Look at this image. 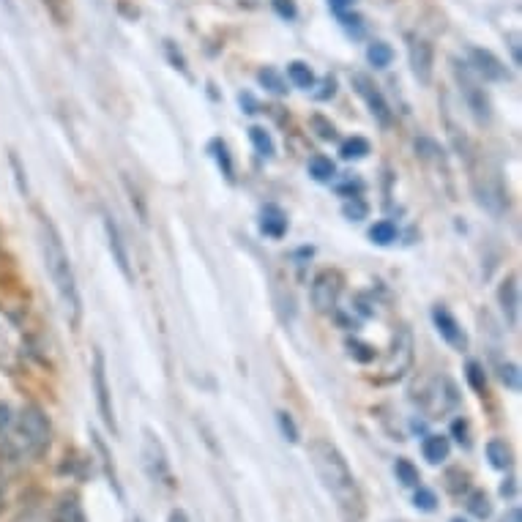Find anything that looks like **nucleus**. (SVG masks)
<instances>
[{"instance_id": "obj_1", "label": "nucleus", "mask_w": 522, "mask_h": 522, "mask_svg": "<svg viewBox=\"0 0 522 522\" xmlns=\"http://www.w3.org/2000/svg\"><path fill=\"white\" fill-rule=\"evenodd\" d=\"M309 462L318 473L320 484L337 501L339 509L350 517H361L364 514V495H361L359 482L350 471L345 454L326 438H315L309 443Z\"/></svg>"}, {"instance_id": "obj_2", "label": "nucleus", "mask_w": 522, "mask_h": 522, "mask_svg": "<svg viewBox=\"0 0 522 522\" xmlns=\"http://www.w3.org/2000/svg\"><path fill=\"white\" fill-rule=\"evenodd\" d=\"M39 246L41 257H44V268H47V274H50L55 293L61 298L66 320H69V326L77 328L82 318V298L80 290H77V279H74L72 260H69V252H66V246H63L58 227L52 225L50 216L44 214L39 216Z\"/></svg>"}, {"instance_id": "obj_3", "label": "nucleus", "mask_w": 522, "mask_h": 522, "mask_svg": "<svg viewBox=\"0 0 522 522\" xmlns=\"http://www.w3.org/2000/svg\"><path fill=\"white\" fill-rule=\"evenodd\" d=\"M50 446V421L39 408H22L0 432V454L9 462H28Z\"/></svg>"}, {"instance_id": "obj_4", "label": "nucleus", "mask_w": 522, "mask_h": 522, "mask_svg": "<svg viewBox=\"0 0 522 522\" xmlns=\"http://www.w3.org/2000/svg\"><path fill=\"white\" fill-rule=\"evenodd\" d=\"M473 192L482 208H487L492 216H501L509 208V195L503 189L498 167L482 162V167H473Z\"/></svg>"}, {"instance_id": "obj_5", "label": "nucleus", "mask_w": 522, "mask_h": 522, "mask_svg": "<svg viewBox=\"0 0 522 522\" xmlns=\"http://www.w3.org/2000/svg\"><path fill=\"white\" fill-rule=\"evenodd\" d=\"M140 465H143V473L151 479V482L173 487L170 454H167V449H164L162 438H159L151 427H145L143 430V441H140Z\"/></svg>"}, {"instance_id": "obj_6", "label": "nucleus", "mask_w": 522, "mask_h": 522, "mask_svg": "<svg viewBox=\"0 0 522 522\" xmlns=\"http://www.w3.org/2000/svg\"><path fill=\"white\" fill-rule=\"evenodd\" d=\"M28 359V342L17 320L0 309V367L20 369Z\"/></svg>"}, {"instance_id": "obj_7", "label": "nucleus", "mask_w": 522, "mask_h": 522, "mask_svg": "<svg viewBox=\"0 0 522 522\" xmlns=\"http://www.w3.org/2000/svg\"><path fill=\"white\" fill-rule=\"evenodd\" d=\"M421 410L430 416V419H441L449 410H454L460 405V394H457V386L451 383L449 378H432L421 386L419 397Z\"/></svg>"}, {"instance_id": "obj_8", "label": "nucleus", "mask_w": 522, "mask_h": 522, "mask_svg": "<svg viewBox=\"0 0 522 522\" xmlns=\"http://www.w3.org/2000/svg\"><path fill=\"white\" fill-rule=\"evenodd\" d=\"M93 391H96V408H99V416H102L104 427L118 435V419H115L113 408V394H110V383H107V361H104V353L99 348L93 350Z\"/></svg>"}, {"instance_id": "obj_9", "label": "nucleus", "mask_w": 522, "mask_h": 522, "mask_svg": "<svg viewBox=\"0 0 522 522\" xmlns=\"http://www.w3.org/2000/svg\"><path fill=\"white\" fill-rule=\"evenodd\" d=\"M342 274L334 271V268H323L312 279V287H309V298H312V307L318 309L320 315H328L337 309L339 293H342Z\"/></svg>"}, {"instance_id": "obj_10", "label": "nucleus", "mask_w": 522, "mask_h": 522, "mask_svg": "<svg viewBox=\"0 0 522 522\" xmlns=\"http://www.w3.org/2000/svg\"><path fill=\"white\" fill-rule=\"evenodd\" d=\"M413 364V337H410L408 328H397L394 342L383 367H380V380H400Z\"/></svg>"}, {"instance_id": "obj_11", "label": "nucleus", "mask_w": 522, "mask_h": 522, "mask_svg": "<svg viewBox=\"0 0 522 522\" xmlns=\"http://www.w3.org/2000/svg\"><path fill=\"white\" fill-rule=\"evenodd\" d=\"M454 72H457V80H460V85H462L465 104L471 107V113L476 115V121L490 123L492 104H490V99H487V93H484L482 85L476 82V74H473L468 66H462V63L454 66Z\"/></svg>"}, {"instance_id": "obj_12", "label": "nucleus", "mask_w": 522, "mask_h": 522, "mask_svg": "<svg viewBox=\"0 0 522 522\" xmlns=\"http://www.w3.org/2000/svg\"><path fill=\"white\" fill-rule=\"evenodd\" d=\"M350 82H353V88H356V93H359L361 99L367 102L372 118H375V121H378L383 129H389V126H391V110H389V102H386V96L380 93L378 85L369 80L364 72L353 74V77H350Z\"/></svg>"}, {"instance_id": "obj_13", "label": "nucleus", "mask_w": 522, "mask_h": 522, "mask_svg": "<svg viewBox=\"0 0 522 522\" xmlns=\"http://www.w3.org/2000/svg\"><path fill=\"white\" fill-rule=\"evenodd\" d=\"M468 58H471V72L476 77H482L487 82H506L509 80V72L498 55H492L490 50H482V47H471L468 50Z\"/></svg>"}, {"instance_id": "obj_14", "label": "nucleus", "mask_w": 522, "mask_h": 522, "mask_svg": "<svg viewBox=\"0 0 522 522\" xmlns=\"http://www.w3.org/2000/svg\"><path fill=\"white\" fill-rule=\"evenodd\" d=\"M432 320H435V328H438V334H441L446 342H449L454 350H468V334H465V328L460 326V320L451 315L449 309L438 304V307L432 309Z\"/></svg>"}, {"instance_id": "obj_15", "label": "nucleus", "mask_w": 522, "mask_h": 522, "mask_svg": "<svg viewBox=\"0 0 522 522\" xmlns=\"http://www.w3.org/2000/svg\"><path fill=\"white\" fill-rule=\"evenodd\" d=\"M410 66H413V74L421 85H430L432 82V66H435V52H432V44L427 39H410Z\"/></svg>"}, {"instance_id": "obj_16", "label": "nucleus", "mask_w": 522, "mask_h": 522, "mask_svg": "<svg viewBox=\"0 0 522 522\" xmlns=\"http://www.w3.org/2000/svg\"><path fill=\"white\" fill-rule=\"evenodd\" d=\"M498 301H501L506 323L512 328H517V323H520V277H517V274L503 279L501 290H498Z\"/></svg>"}, {"instance_id": "obj_17", "label": "nucleus", "mask_w": 522, "mask_h": 522, "mask_svg": "<svg viewBox=\"0 0 522 522\" xmlns=\"http://www.w3.org/2000/svg\"><path fill=\"white\" fill-rule=\"evenodd\" d=\"M104 233H107L110 252H113L115 263H118V268H121V274L132 282L134 274H132V263H129V252H126V246H123L121 230H118V225H115L113 216H104Z\"/></svg>"}, {"instance_id": "obj_18", "label": "nucleus", "mask_w": 522, "mask_h": 522, "mask_svg": "<svg viewBox=\"0 0 522 522\" xmlns=\"http://www.w3.org/2000/svg\"><path fill=\"white\" fill-rule=\"evenodd\" d=\"M421 454H424V460L430 462V465H441V462L449 460L451 441L446 435H427L421 441Z\"/></svg>"}, {"instance_id": "obj_19", "label": "nucleus", "mask_w": 522, "mask_h": 522, "mask_svg": "<svg viewBox=\"0 0 522 522\" xmlns=\"http://www.w3.org/2000/svg\"><path fill=\"white\" fill-rule=\"evenodd\" d=\"M260 230L271 238H282L287 233V216L279 205H266L260 216Z\"/></svg>"}, {"instance_id": "obj_20", "label": "nucleus", "mask_w": 522, "mask_h": 522, "mask_svg": "<svg viewBox=\"0 0 522 522\" xmlns=\"http://www.w3.org/2000/svg\"><path fill=\"white\" fill-rule=\"evenodd\" d=\"M487 460L495 471H509L514 465V451L512 446L501 438H495V441L487 443Z\"/></svg>"}, {"instance_id": "obj_21", "label": "nucleus", "mask_w": 522, "mask_h": 522, "mask_svg": "<svg viewBox=\"0 0 522 522\" xmlns=\"http://www.w3.org/2000/svg\"><path fill=\"white\" fill-rule=\"evenodd\" d=\"M465 509H468V514H473L476 520H490V517H492V498L484 490L468 492Z\"/></svg>"}, {"instance_id": "obj_22", "label": "nucleus", "mask_w": 522, "mask_h": 522, "mask_svg": "<svg viewBox=\"0 0 522 522\" xmlns=\"http://www.w3.org/2000/svg\"><path fill=\"white\" fill-rule=\"evenodd\" d=\"M55 522H88L85 512H82L80 501L74 495H63L58 509H55Z\"/></svg>"}, {"instance_id": "obj_23", "label": "nucleus", "mask_w": 522, "mask_h": 522, "mask_svg": "<svg viewBox=\"0 0 522 522\" xmlns=\"http://www.w3.org/2000/svg\"><path fill=\"white\" fill-rule=\"evenodd\" d=\"M394 476H397V482H400L402 487H410V490H416V487L421 484L419 468H416L410 460H405V457H400L397 465H394Z\"/></svg>"}, {"instance_id": "obj_24", "label": "nucleus", "mask_w": 522, "mask_h": 522, "mask_svg": "<svg viewBox=\"0 0 522 522\" xmlns=\"http://www.w3.org/2000/svg\"><path fill=\"white\" fill-rule=\"evenodd\" d=\"M309 175H312L318 184H328V181L337 175V167H334V162H331L328 156H312V159H309Z\"/></svg>"}, {"instance_id": "obj_25", "label": "nucleus", "mask_w": 522, "mask_h": 522, "mask_svg": "<svg viewBox=\"0 0 522 522\" xmlns=\"http://www.w3.org/2000/svg\"><path fill=\"white\" fill-rule=\"evenodd\" d=\"M287 77H290V82H293L296 88H304V91L315 88V74H312V69H309L307 63H290V66H287Z\"/></svg>"}, {"instance_id": "obj_26", "label": "nucleus", "mask_w": 522, "mask_h": 522, "mask_svg": "<svg viewBox=\"0 0 522 522\" xmlns=\"http://www.w3.org/2000/svg\"><path fill=\"white\" fill-rule=\"evenodd\" d=\"M367 58L375 69H386V66L394 61V50H391L386 41H372L367 50Z\"/></svg>"}, {"instance_id": "obj_27", "label": "nucleus", "mask_w": 522, "mask_h": 522, "mask_svg": "<svg viewBox=\"0 0 522 522\" xmlns=\"http://www.w3.org/2000/svg\"><path fill=\"white\" fill-rule=\"evenodd\" d=\"M41 6L50 11V17L58 25H69L72 22V0H41Z\"/></svg>"}, {"instance_id": "obj_28", "label": "nucleus", "mask_w": 522, "mask_h": 522, "mask_svg": "<svg viewBox=\"0 0 522 522\" xmlns=\"http://www.w3.org/2000/svg\"><path fill=\"white\" fill-rule=\"evenodd\" d=\"M249 140H252V145H255V151L260 156H274V140H271V134L263 129V126H252L249 129Z\"/></svg>"}, {"instance_id": "obj_29", "label": "nucleus", "mask_w": 522, "mask_h": 522, "mask_svg": "<svg viewBox=\"0 0 522 522\" xmlns=\"http://www.w3.org/2000/svg\"><path fill=\"white\" fill-rule=\"evenodd\" d=\"M208 151L214 154L216 164L222 167V173H225L227 181H233V159H230V151H227V145L222 143V140H211Z\"/></svg>"}, {"instance_id": "obj_30", "label": "nucleus", "mask_w": 522, "mask_h": 522, "mask_svg": "<svg viewBox=\"0 0 522 522\" xmlns=\"http://www.w3.org/2000/svg\"><path fill=\"white\" fill-rule=\"evenodd\" d=\"M369 238L375 241L378 246H389L397 241V227L391 225L389 219H383V222H375L372 230H369Z\"/></svg>"}, {"instance_id": "obj_31", "label": "nucleus", "mask_w": 522, "mask_h": 522, "mask_svg": "<svg viewBox=\"0 0 522 522\" xmlns=\"http://www.w3.org/2000/svg\"><path fill=\"white\" fill-rule=\"evenodd\" d=\"M257 80H260V85H263L266 91L277 93V96L287 93L285 80H282L277 69H271V66H266V69H260V72H257Z\"/></svg>"}, {"instance_id": "obj_32", "label": "nucleus", "mask_w": 522, "mask_h": 522, "mask_svg": "<svg viewBox=\"0 0 522 522\" xmlns=\"http://www.w3.org/2000/svg\"><path fill=\"white\" fill-rule=\"evenodd\" d=\"M93 443H96V449L102 451V462H104V473H107V479H110V484H113V490L121 495V484H118V476H115V465H113V457H110V449H107V443L93 432L91 435Z\"/></svg>"}, {"instance_id": "obj_33", "label": "nucleus", "mask_w": 522, "mask_h": 522, "mask_svg": "<svg viewBox=\"0 0 522 522\" xmlns=\"http://www.w3.org/2000/svg\"><path fill=\"white\" fill-rule=\"evenodd\" d=\"M339 154H342V159H348V162L350 159H364L369 154V143L364 137H350V140L342 143Z\"/></svg>"}, {"instance_id": "obj_34", "label": "nucleus", "mask_w": 522, "mask_h": 522, "mask_svg": "<svg viewBox=\"0 0 522 522\" xmlns=\"http://www.w3.org/2000/svg\"><path fill=\"white\" fill-rule=\"evenodd\" d=\"M342 214H345V219H350V222H361V219H367L369 205L364 203L359 195L348 197L345 205H342Z\"/></svg>"}, {"instance_id": "obj_35", "label": "nucleus", "mask_w": 522, "mask_h": 522, "mask_svg": "<svg viewBox=\"0 0 522 522\" xmlns=\"http://www.w3.org/2000/svg\"><path fill=\"white\" fill-rule=\"evenodd\" d=\"M468 482H471V476L462 471V468H451V471L446 473V490H449L451 495H462V492L468 490Z\"/></svg>"}, {"instance_id": "obj_36", "label": "nucleus", "mask_w": 522, "mask_h": 522, "mask_svg": "<svg viewBox=\"0 0 522 522\" xmlns=\"http://www.w3.org/2000/svg\"><path fill=\"white\" fill-rule=\"evenodd\" d=\"M413 506L421 509V512H435L438 509V495L430 490V487H416V495H413Z\"/></svg>"}, {"instance_id": "obj_37", "label": "nucleus", "mask_w": 522, "mask_h": 522, "mask_svg": "<svg viewBox=\"0 0 522 522\" xmlns=\"http://www.w3.org/2000/svg\"><path fill=\"white\" fill-rule=\"evenodd\" d=\"M277 421H279V430H282V435H285V441L298 443V427L296 421H293V416H290L287 410H279Z\"/></svg>"}, {"instance_id": "obj_38", "label": "nucleus", "mask_w": 522, "mask_h": 522, "mask_svg": "<svg viewBox=\"0 0 522 522\" xmlns=\"http://www.w3.org/2000/svg\"><path fill=\"white\" fill-rule=\"evenodd\" d=\"M468 383L473 386V391H479V394H484L487 391V378H484V369L476 364V361H471L468 364Z\"/></svg>"}, {"instance_id": "obj_39", "label": "nucleus", "mask_w": 522, "mask_h": 522, "mask_svg": "<svg viewBox=\"0 0 522 522\" xmlns=\"http://www.w3.org/2000/svg\"><path fill=\"white\" fill-rule=\"evenodd\" d=\"M501 380L506 383V389L520 391V367H517V364H503Z\"/></svg>"}, {"instance_id": "obj_40", "label": "nucleus", "mask_w": 522, "mask_h": 522, "mask_svg": "<svg viewBox=\"0 0 522 522\" xmlns=\"http://www.w3.org/2000/svg\"><path fill=\"white\" fill-rule=\"evenodd\" d=\"M312 129L318 132L320 140H334V137H337V129H334V123H328L323 115H315V118H312Z\"/></svg>"}, {"instance_id": "obj_41", "label": "nucleus", "mask_w": 522, "mask_h": 522, "mask_svg": "<svg viewBox=\"0 0 522 522\" xmlns=\"http://www.w3.org/2000/svg\"><path fill=\"white\" fill-rule=\"evenodd\" d=\"M271 6H274V11H277L282 20H296L298 17L296 0H271Z\"/></svg>"}, {"instance_id": "obj_42", "label": "nucleus", "mask_w": 522, "mask_h": 522, "mask_svg": "<svg viewBox=\"0 0 522 522\" xmlns=\"http://www.w3.org/2000/svg\"><path fill=\"white\" fill-rule=\"evenodd\" d=\"M350 348V356L356 361H361V364H367V361L375 359V350L369 348V345H361V342H348Z\"/></svg>"}, {"instance_id": "obj_43", "label": "nucleus", "mask_w": 522, "mask_h": 522, "mask_svg": "<svg viewBox=\"0 0 522 522\" xmlns=\"http://www.w3.org/2000/svg\"><path fill=\"white\" fill-rule=\"evenodd\" d=\"M451 435L457 438V443H462V446H471V432H468V421L465 419H457L454 424H451Z\"/></svg>"}, {"instance_id": "obj_44", "label": "nucleus", "mask_w": 522, "mask_h": 522, "mask_svg": "<svg viewBox=\"0 0 522 522\" xmlns=\"http://www.w3.org/2000/svg\"><path fill=\"white\" fill-rule=\"evenodd\" d=\"M334 91H337V82L328 77V80L323 82V91H318L315 96H318L320 102H323V99H331V96H334Z\"/></svg>"}, {"instance_id": "obj_45", "label": "nucleus", "mask_w": 522, "mask_h": 522, "mask_svg": "<svg viewBox=\"0 0 522 522\" xmlns=\"http://www.w3.org/2000/svg\"><path fill=\"white\" fill-rule=\"evenodd\" d=\"M514 492H517V479H512V476H509V479L501 484V495H503V498H514Z\"/></svg>"}, {"instance_id": "obj_46", "label": "nucleus", "mask_w": 522, "mask_h": 522, "mask_svg": "<svg viewBox=\"0 0 522 522\" xmlns=\"http://www.w3.org/2000/svg\"><path fill=\"white\" fill-rule=\"evenodd\" d=\"M353 0H328V6H331V11H337V14H345V9H348Z\"/></svg>"}, {"instance_id": "obj_47", "label": "nucleus", "mask_w": 522, "mask_h": 522, "mask_svg": "<svg viewBox=\"0 0 522 522\" xmlns=\"http://www.w3.org/2000/svg\"><path fill=\"white\" fill-rule=\"evenodd\" d=\"M509 41H512L514 63H517V66H520V63H522V58H520V36H517V33H512V36H509Z\"/></svg>"}, {"instance_id": "obj_48", "label": "nucleus", "mask_w": 522, "mask_h": 522, "mask_svg": "<svg viewBox=\"0 0 522 522\" xmlns=\"http://www.w3.org/2000/svg\"><path fill=\"white\" fill-rule=\"evenodd\" d=\"M501 522H522V512H520V509H517V506H512L509 512L503 514Z\"/></svg>"}, {"instance_id": "obj_49", "label": "nucleus", "mask_w": 522, "mask_h": 522, "mask_svg": "<svg viewBox=\"0 0 522 522\" xmlns=\"http://www.w3.org/2000/svg\"><path fill=\"white\" fill-rule=\"evenodd\" d=\"M167 522H189V514H186L184 509H173L170 517H167Z\"/></svg>"}, {"instance_id": "obj_50", "label": "nucleus", "mask_w": 522, "mask_h": 522, "mask_svg": "<svg viewBox=\"0 0 522 522\" xmlns=\"http://www.w3.org/2000/svg\"><path fill=\"white\" fill-rule=\"evenodd\" d=\"M3 506H6V476L0 471V512H3Z\"/></svg>"}, {"instance_id": "obj_51", "label": "nucleus", "mask_w": 522, "mask_h": 522, "mask_svg": "<svg viewBox=\"0 0 522 522\" xmlns=\"http://www.w3.org/2000/svg\"><path fill=\"white\" fill-rule=\"evenodd\" d=\"M451 522H468V520H462V517H454V520H451Z\"/></svg>"}, {"instance_id": "obj_52", "label": "nucleus", "mask_w": 522, "mask_h": 522, "mask_svg": "<svg viewBox=\"0 0 522 522\" xmlns=\"http://www.w3.org/2000/svg\"><path fill=\"white\" fill-rule=\"evenodd\" d=\"M134 522H140V520H134Z\"/></svg>"}]
</instances>
